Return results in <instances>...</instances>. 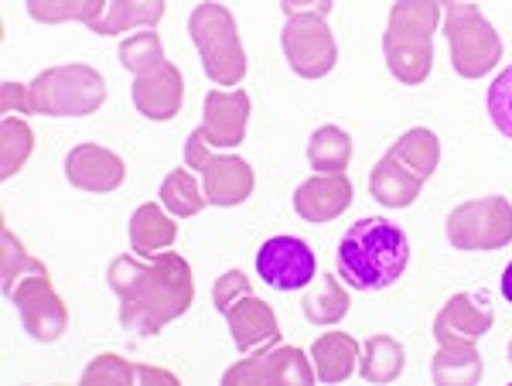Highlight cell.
Masks as SVG:
<instances>
[{
    "instance_id": "6da1fadb",
    "label": "cell",
    "mask_w": 512,
    "mask_h": 386,
    "mask_svg": "<svg viewBox=\"0 0 512 386\" xmlns=\"http://www.w3.org/2000/svg\"><path fill=\"white\" fill-rule=\"evenodd\" d=\"M106 281L120 298V325L137 335H158L195 301L192 267L175 250H164L147 264L144 257L123 253L106 270Z\"/></svg>"
},
{
    "instance_id": "7a4b0ae2",
    "label": "cell",
    "mask_w": 512,
    "mask_h": 386,
    "mask_svg": "<svg viewBox=\"0 0 512 386\" xmlns=\"http://www.w3.org/2000/svg\"><path fill=\"white\" fill-rule=\"evenodd\" d=\"M410 264V240L383 216H366L345 229L335 250V270L349 291H386Z\"/></svg>"
},
{
    "instance_id": "3957f363",
    "label": "cell",
    "mask_w": 512,
    "mask_h": 386,
    "mask_svg": "<svg viewBox=\"0 0 512 386\" xmlns=\"http://www.w3.org/2000/svg\"><path fill=\"white\" fill-rule=\"evenodd\" d=\"M444 11L441 0H396L383 35L386 65L403 86H420L434 65V31Z\"/></svg>"
},
{
    "instance_id": "277c9868",
    "label": "cell",
    "mask_w": 512,
    "mask_h": 386,
    "mask_svg": "<svg viewBox=\"0 0 512 386\" xmlns=\"http://www.w3.org/2000/svg\"><path fill=\"white\" fill-rule=\"evenodd\" d=\"M188 35H192L198 55H202L205 76L216 86H239L246 79V52L229 7L212 4V0L198 4L188 14Z\"/></svg>"
},
{
    "instance_id": "5b68a950",
    "label": "cell",
    "mask_w": 512,
    "mask_h": 386,
    "mask_svg": "<svg viewBox=\"0 0 512 386\" xmlns=\"http://www.w3.org/2000/svg\"><path fill=\"white\" fill-rule=\"evenodd\" d=\"M106 103V82L93 65H55L28 82V110L38 117H89Z\"/></svg>"
},
{
    "instance_id": "8992f818",
    "label": "cell",
    "mask_w": 512,
    "mask_h": 386,
    "mask_svg": "<svg viewBox=\"0 0 512 386\" xmlns=\"http://www.w3.org/2000/svg\"><path fill=\"white\" fill-rule=\"evenodd\" d=\"M444 35L451 45V69L465 79H482L502 59V41L475 4L441 0Z\"/></svg>"
},
{
    "instance_id": "52a82bcc",
    "label": "cell",
    "mask_w": 512,
    "mask_h": 386,
    "mask_svg": "<svg viewBox=\"0 0 512 386\" xmlns=\"http://www.w3.org/2000/svg\"><path fill=\"white\" fill-rule=\"evenodd\" d=\"M448 243L461 253L502 250L512 243V205L502 195L454 205L448 212Z\"/></svg>"
},
{
    "instance_id": "ba28073f",
    "label": "cell",
    "mask_w": 512,
    "mask_h": 386,
    "mask_svg": "<svg viewBox=\"0 0 512 386\" xmlns=\"http://www.w3.org/2000/svg\"><path fill=\"white\" fill-rule=\"evenodd\" d=\"M185 168H192L202 175V188L209 205H219V209H233V205H243L253 195V168L243 158H233V154H219L212 151L209 144L192 130V137L185 141Z\"/></svg>"
},
{
    "instance_id": "9c48e42d",
    "label": "cell",
    "mask_w": 512,
    "mask_h": 386,
    "mask_svg": "<svg viewBox=\"0 0 512 386\" xmlns=\"http://www.w3.org/2000/svg\"><path fill=\"white\" fill-rule=\"evenodd\" d=\"M280 45H284L287 65L301 79L328 76L338 62L335 35L321 14H294V18H287L284 31H280Z\"/></svg>"
},
{
    "instance_id": "30bf717a",
    "label": "cell",
    "mask_w": 512,
    "mask_h": 386,
    "mask_svg": "<svg viewBox=\"0 0 512 386\" xmlns=\"http://www.w3.org/2000/svg\"><path fill=\"white\" fill-rule=\"evenodd\" d=\"M14 301L21 315V325L28 328L31 339L38 342H59L69 328V311H65L62 298L55 294L52 281H48V270H31L21 277V284H14V291L7 294Z\"/></svg>"
},
{
    "instance_id": "8fae6325",
    "label": "cell",
    "mask_w": 512,
    "mask_h": 386,
    "mask_svg": "<svg viewBox=\"0 0 512 386\" xmlns=\"http://www.w3.org/2000/svg\"><path fill=\"white\" fill-rule=\"evenodd\" d=\"M256 277L270 287V291L291 294L301 287L315 284L318 277V257L304 240L297 236H270L267 243L256 250Z\"/></svg>"
},
{
    "instance_id": "7c38bea8",
    "label": "cell",
    "mask_w": 512,
    "mask_h": 386,
    "mask_svg": "<svg viewBox=\"0 0 512 386\" xmlns=\"http://www.w3.org/2000/svg\"><path fill=\"white\" fill-rule=\"evenodd\" d=\"M315 380H318L315 366L304 359V352L294 346H280V342H274V346L256 352V356H250L246 363H239L222 373V383L226 386H236V383H301V386H308Z\"/></svg>"
},
{
    "instance_id": "4fadbf2b",
    "label": "cell",
    "mask_w": 512,
    "mask_h": 386,
    "mask_svg": "<svg viewBox=\"0 0 512 386\" xmlns=\"http://www.w3.org/2000/svg\"><path fill=\"white\" fill-rule=\"evenodd\" d=\"M205 117L202 127L195 130L212 151L219 147H236L243 144L246 127H250V96L243 89H212L202 103Z\"/></svg>"
},
{
    "instance_id": "5bb4252c",
    "label": "cell",
    "mask_w": 512,
    "mask_h": 386,
    "mask_svg": "<svg viewBox=\"0 0 512 386\" xmlns=\"http://www.w3.org/2000/svg\"><path fill=\"white\" fill-rule=\"evenodd\" d=\"M65 178L72 188L89 195H110L117 192L127 178V164L117 151L99 144H79L65 154Z\"/></svg>"
},
{
    "instance_id": "9a60e30c",
    "label": "cell",
    "mask_w": 512,
    "mask_h": 386,
    "mask_svg": "<svg viewBox=\"0 0 512 386\" xmlns=\"http://www.w3.org/2000/svg\"><path fill=\"white\" fill-rule=\"evenodd\" d=\"M181 100H185V79L168 59L134 76V106L140 117L168 123L181 113Z\"/></svg>"
},
{
    "instance_id": "2e32d148",
    "label": "cell",
    "mask_w": 512,
    "mask_h": 386,
    "mask_svg": "<svg viewBox=\"0 0 512 386\" xmlns=\"http://www.w3.org/2000/svg\"><path fill=\"white\" fill-rule=\"evenodd\" d=\"M352 205V182L345 171H318L294 192V212L304 223H332Z\"/></svg>"
},
{
    "instance_id": "e0dca14e",
    "label": "cell",
    "mask_w": 512,
    "mask_h": 386,
    "mask_svg": "<svg viewBox=\"0 0 512 386\" xmlns=\"http://www.w3.org/2000/svg\"><path fill=\"white\" fill-rule=\"evenodd\" d=\"M229 332H233V346L239 352H253L256 346H274L280 342V322L274 308L263 305L260 298H253V291L239 294V298L222 311Z\"/></svg>"
},
{
    "instance_id": "ac0fdd59",
    "label": "cell",
    "mask_w": 512,
    "mask_h": 386,
    "mask_svg": "<svg viewBox=\"0 0 512 386\" xmlns=\"http://www.w3.org/2000/svg\"><path fill=\"white\" fill-rule=\"evenodd\" d=\"M495 322V311L489 305L485 294H454V298L444 305V311L434 322V335L437 342H454V339H482L485 332Z\"/></svg>"
},
{
    "instance_id": "d6986e66",
    "label": "cell",
    "mask_w": 512,
    "mask_h": 386,
    "mask_svg": "<svg viewBox=\"0 0 512 386\" xmlns=\"http://www.w3.org/2000/svg\"><path fill=\"white\" fill-rule=\"evenodd\" d=\"M130 250L137 253V257L151 260L158 257V253L168 250L171 243L178 240V226L175 219L168 216V209L158 202H147L140 205L134 212V219H130Z\"/></svg>"
},
{
    "instance_id": "ffe728a7",
    "label": "cell",
    "mask_w": 512,
    "mask_h": 386,
    "mask_svg": "<svg viewBox=\"0 0 512 386\" xmlns=\"http://www.w3.org/2000/svg\"><path fill=\"white\" fill-rule=\"evenodd\" d=\"M420 188H424V178L414 175L410 168H403L393 154H386L373 168V175H369V192L386 209H407V205H414Z\"/></svg>"
},
{
    "instance_id": "44dd1931",
    "label": "cell",
    "mask_w": 512,
    "mask_h": 386,
    "mask_svg": "<svg viewBox=\"0 0 512 386\" xmlns=\"http://www.w3.org/2000/svg\"><path fill=\"white\" fill-rule=\"evenodd\" d=\"M355 359H359V342L349 332H325L311 346V363L321 383H342L352 376Z\"/></svg>"
},
{
    "instance_id": "7402d4cb",
    "label": "cell",
    "mask_w": 512,
    "mask_h": 386,
    "mask_svg": "<svg viewBox=\"0 0 512 386\" xmlns=\"http://www.w3.org/2000/svg\"><path fill=\"white\" fill-rule=\"evenodd\" d=\"M164 18V0H110L103 18L89 24L96 35H123L134 28H158Z\"/></svg>"
},
{
    "instance_id": "603a6c76",
    "label": "cell",
    "mask_w": 512,
    "mask_h": 386,
    "mask_svg": "<svg viewBox=\"0 0 512 386\" xmlns=\"http://www.w3.org/2000/svg\"><path fill=\"white\" fill-rule=\"evenodd\" d=\"M407 366V352L393 335H373L359 346V373L369 383H393Z\"/></svg>"
},
{
    "instance_id": "cb8c5ba5",
    "label": "cell",
    "mask_w": 512,
    "mask_h": 386,
    "mask_svg": "<svg viewBox=\"0 0 512 386\" xmlns=\"http://www.w3.org/2000/svg\"><path fill=\"white\" fill-rule=\"evenodd\" d=\"M482 376V356H478L472 339L441 342V352L434 359V380L441 386L475 383Z\"/></svg>"
},
{
    "instance_id": "d4e9b609",
    "label": "cell",
    "mask_w": 512,
    "mask_h": 386,
    "mask_svg": "<svg viewBox=\"0 0 512 386\" xmlns=\"http://www.w3.org/2000/svg\"><path fill=\"white\" fill-rule=\"evenodd\" d=\"M390 154L403 164V168H410L414 175H420L427 182V178L437 171V164H441V141H437L434 130L414 127L390 147Z\"/></svg>"
},
{
    "instance_id": "484cf974",
    "label": "cell",
    "mask_w": 512,
    "mask_h": 386,
    "mask_svg": "<svg viewBox=\"0 0 512 386\" xmlns=\"http://www.w3.org/2000/svg\"><path fill=\"white\" fill-rule=\"evenodd\" d=\"M304 308V318L311 325H335L345 318L349 311V291H345L342 277H332V274H321V284L311 287L301 301Z\"/></svg>"
},
{
    "instance_id": "4316f807",
    "label": "cell",
    "mask_w": 512,
    "mask_h": 386,
    "mask_svg": "<svg viewBox=\"0 0 512 386\" xmlns=\"http://www.w3.org/2000/svg\"><path fill=\"white\" fill-rule=\"evenodd\" d=\"M161 205L175 219H188V216H198V212H202L205 205H209V199H205V188L192 175V171L178 168V171H171V175L164 178V185H161Z\"/></svg>"
},
{
    "instance_id": "83f0119b",
    "label": "cell",
    "mask_w": 512,
    "mask_h": 386,
    "mask_svg": "<svg viewBox=\"0 0 512 386\" xmlns=\"http://www.w3.org/2000/svg\"><path fill=\"white\" fill-rule=\"evenodd\" d=\"M0 175L14 178L18 171L28 164L31 151H35V134L24 123L18 113H4V123H0Z\"/></svg>"
},
{
    "instance_id": "f1b7e54d",
    "label": "cell",
    "mask_w": 512,
    "mask_h": 386,
    "mask_svg": "<svg viewBox=\"0 0 512 386\" xmlns=\"http://www.w3.org/2000/svg\"><path fill=\"white\" fill-rule=\"evenodd\" d=\"M352 158V137L342 127H318L308 141V161L315 171H345Z\"/></svg>"
},
{
    "instance_id": "f546056e",
    "label": "cell",
    "mask_w": 512,
    "mask_h": 386,
    "mask_svg": "<svg viewBox=\"0 0 512 386\" xmlns=\"http://www.w3.org/2000/svg\"><path fill=\"white\" fill-rule=\"evenodd\" d=\"M24 7H28V18L38 24H93L96 18H103L106 0H28Z\"/></svg>"
},
{
    "instance_id": "4dcf8cb0",
    "label": "cell",
    "mask_w": 512,
    "mask_h": 386,
    "mask_svg": "<svg viewBox=\"0 0 512 386\" xmlns=\"http://www.w3.org/2000/svg\"><path fill=\"white\" fill-rule=\"evenodd\" d=\"M120 62L127 72H147L154 69L158 62H164V45L158 38V31L154 28H144V31H134L127 41L120 45Z\"/></svg>"
},
{
    "instance_id": "1f68e13d",
    "label": "cell",
    "mask_w": 512,
    "mask_h": 386,
    "mask_svg": "<svg viewBox=\"0 0 512 386\" xmlns=\"http://www.w3.org/2000/svg\"><path fill=\"white\" fill-rule=\"evenodd\" d=\"M137 380V366L120 359L117 352H103L82 373V386H130Z\"/></svg>"
},
{
    "instance_id": "d6a6232c",
    "label": "cell",
    "mask_w": 512,
    "mask_h": 386,
    "mask_svg": "<svg viewBox=\"0 0 512 386\" xmlns=\"http://www.w3.org/2000/svg\"><path fill=\"white\" fill-rule=\"evenodd\" d=\"M485 110H489V120L495 123V130L512 141V65L495 76L489 93H485Z\"/></svg>"
},
{
    "instance_id": "836d02e7",
    "label": "cell",
    "mask_w": 512,
    "mask_h": 386,
    "mask_svg": "<svg viewBox=\"0 0 512 386\" xmlns=\"http://www.w3.org/2000/svg\"><path fill=\"white\" fill-rule=\"evenodd\" d=\"M45 264L41 260L31 257L24 246L14 240V233L4 226V294H11L14 291V284L21 281L24 274H31V270H41Z\"/></svg>"
},
{
    "instance_id": "e575fe53",
    "label": "cell",
    "mask_w": 512,
    "mask_h": 386,
    "mask_svg": "<svg viewBox=\"0 0 512 386\" xmlns=\"http://www.w3.org/2000/svg\"><path fill=\"white\" fill-rule=\"evenodd\" d=\"M246 291H250V281H246L243 270H226L216 281V287H212V301H216L219 311H226L239 294H246Z\"/></svg>"
},
{
    "instance_id": "d590c367",
    "label": "cell",
    "mask_w": 512,
    "mask_h": 386,
    "mask_svg": "<svg viewBox=\"0 0 512 386\" xmlns=\"http://www.w3.org/2000/svg\"><path fill=\"white\" fill-rule=\"evenodd\" d=\"M280 7H284L287 18H294V14H321V18H328L332 0H280Z\"/></svg>"
},
{
    "instance_id": "8d00e7d4",
    "label": "cell",
    "mask_w": 512,
    "mask_h": 386,
    "mask_svg": "<svg viewBox=\"0 0 512 386\" xmlns=\"http://www.w3.org/2000/svg\"><path fill=\"white\" fill-rule=\"evenodd\" d=\"M4 113H31L28 110V86L4 82Z\"/></svg>"
},
{
    "instance_id": "74e56055",
    "label": "cell",
    "mask_w": 512,
    "mask_h": 386,
    "mask_svg": "<svg viewBox=\"0 0 512 386\" xmlns=\"http://www.w3.org/2000/svg\"><path fill=\"white\" fill-rule=\"evenodd\" d=\"M499 291H502V298L512 305V260L506 264V270H502V281H499Z\"/></svg>"
},
{
    "instance_id": "f35d334b",
    "label": "cell",
    "mask_w": 512,
    "mask_h": 386,
    "mask_svg": "<svg viewBox=\"0 0 512 386\" xmlns=\"http://www.w3.org/2000/svg\"><path fill=\"white\" fill-rule=\"evenodd\" d=\"M509 363H512V342H509Z\"/></svg>"
}]
</instances>
